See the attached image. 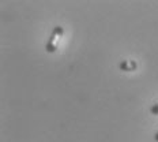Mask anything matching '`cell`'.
I'll return each instance as SVG.
<instances>
[{"instance_id": "cell-1", "label": "cell", "mask_w": 158, "mask_h": 142, "mask_svg": "<svg viewBox=\"0 0 158 142\" xmlns=\"http://www.w3.org/2000/svg\"><path fill=\"white\" fill-rule=\"evenodd\" d=\"M63 36H64V29L59 25L55 26L53 30L51 33V36H49L47 44H45V51H47L48 54H55V52L57 51L59 44H60Z\"/></svg>"}, {"instance_id": "cell-2", "label": "cell", "mask_w": 158, "mask_h": 142, "mask_svg": "<svg viewBox=\"0 0 158 142\" xmlns=\"http://www.w3.org/2000/svg\"><path fill=\"white\" fill-rule=\"evenodd\" d=\"M118 68H120V71H124V72H134V71L138 70V63L135 60L127 59V60H121L120 62Z\"/></svg>"}, {"instance_id": "cell-3", "label": "cell", "mask_w": 158, "mask_h": 142, "mask_svg": "<svg viewBox=\"0 0 158 142\" xmlns=\"http://www.w3.org/2000/svg\"><path fill=\"white\" fill-rule=\"evenodd\" d=\"M150 112H151V115H156V116H158V103H156V104L151 105Z\"/></svg>"}, {"instance_id": "cell-4", "label": "cell", "mask_w": 158, "mask_h": 142, "mask_svg": "<svg viewBox=\"0 0 158 142\" xmlns=\"http://www.w3.org/2000/svg\"><path fill=\"white\" fill-rule=\"evenodd\" d=\"M154 141H156V142H158V130H157V133L154 134Z\"/></svg>"}]
</instances>
